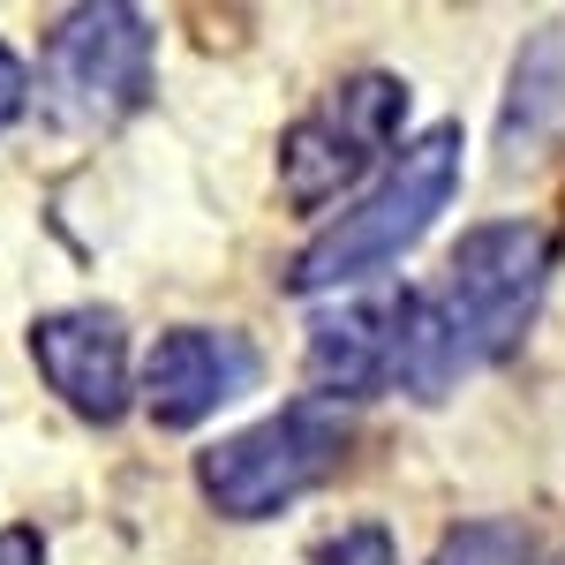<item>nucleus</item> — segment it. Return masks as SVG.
Returning <instances> with one entry per match:
<instances>
[{"mask_svg": "<svg viewBox=\"0 0 565 565\" xmlns=\"http://www.w3.org/2000/svg\"><path fill=\"white\" fill-rule=\"evenodd\" d=\"M543 279H551L543 226H527V218L476 226L452 249V271L430 295H407L392 317V385H407L415 399H445L468 370L498 362L527 332Z\"/></svg>", "mask_w": 565, "mask_h": 565, "instance_id": "nucleus-1", "label": "nucleus"}, {"mask_svg": "<svg viewBox=\"0 0 565 565\" xmlns=\"http://www.w3.org/2000/svg\"><path fill=\"white\" fill-rule=\"evenodd\" d=\"M452 189H460V129L415 136V143L399 151V167H392L340 226H324L302 249L295 287H302V295H317V287H354V279L399 264L430 234V218L452 204Z\"/></svg>", "mask_w": 565, "mask_h": 565, "instance_id": "nucleus-2", "label": "nucleus"}, {"mask_svg": "<svg viewBox=\"0 0 565 565\" xmlns=\"http://www.w3.org/2000/svg\"><path fill=\"white\" fill-rule=\"evenodd\" d=\"M340 460H348V415H340L332 399H295V407H279L271 423L212 445L196 476H204L218 513L264 521V513L309 498L317 482H332Z\"/></svg>", "mask_w": 565, "mask_h": 565, "instance_id": "nucleus-3", "label": "nucleus"}, {"mask_svg": "<svg viewBox=\"0 0 565 565\" xmlns=\"http://www.w3.org/2000/svg\"><path fill=\"white\" fill-rule=\"evenodd\" d=\"M151 90V23L136 8H76L45 45V98L76 129H114Z\"/></svg>", "mask_w": 565, "mask_h": 565, "instance_id": "nucleus-4", "label": "nucleus"}, {"mask_svg": "<svg viewBox=\"0 0 565 565\" xmlns=\"http://www.w3.org/2000/svg\"><path fill=\"white\" fill-rule=\"evenodd\" d=\"M399 106H407V84H392V76H354V84L332 90L302 129L287 136V151H279L287 204H302V212L332 204L385 151V136L399 129Z\"/></svg>", "mask_w": 565, "mask_h": 565, "instance_id": "nucleus-5", "label": "nucleus"}, {"mask_svg": "<svg viewBox=\"0 0 565 565\" xmlns=\"http://www.w3.org/2000/svg\"><path fill=\"white\" fill-rule=\"evenodd\" d=\"M249 385H257V348L242 332H212V324L167 332L151 348V362H143V407L167 430H189V423L218 415L226 399H242Z\"/></svg>", "mask_w": 565, "mask_h": 565, "instance_id": "nucleus-6", "label": "nucleus"}, {"mask_svg": "<svg viewBox=\"0 0 565 565\" xmlns=\"http://www.w3.org/2000/svg\"><path fill=\"white\" fill-rule=\"evenodd\" d=\"M31 354H39L45 385L76 415L114 423L129 407V332H121L114 309H53V317H39Z\"/></svg>", "mask_w": 565, "mask_h": 565, "instance_id": "nucleus-7", "label": "nucleus"}, {"mask_svg": "<svg viewBox=\"0 0 565 565\" xmlns=\"http://www.w3.org/2000/svg\"><path fill=\"white\" fill-rule=\"evenodd\" d=\"M392 317L399 302L385 309H340L309 332V377L324 392H377L392 385Z\"/></svg>", "mask_w": 565, "mask_h": 565, "instance_id": "nucleus-8", "label": "nucleus"}, {"mask_svg": "<svg viewBox=\"0 0 565 565\" xmlns=\"http://www.w3.org/2000/svg\"><path fill=\"white\" fill-rule=\"evenodd\" d=\"M505 159L521 167L535 159L551 136H565V23L551 31H535L521 53V68H513V98H505Z\"/></svg>", "mask_w": 565, "mask_h": 565, "instance_id": "nucleus-9", "label": "nucleus"}, {"mask_svg": "<svg viewBox=\"0 0 565 565\" xmlns=\"http://www.w3.org/2000/svg\"><path fill=\"white\" fill-rule=\"evenodd\" d=\"M437 565H535V543L513 521H468L437 543Z\"/></svg>", "mask_w": 565, "mask_h": 565, "instance_id": "nucleus-10", "label": "nucleus"}, {"mask_svg": "<svg viewBox=\"0 0 565 565\" xmlns=\"http://www.w3.org/2000/svg\"><path fill=\"white\" fill-rule=\"evenodd\" d=\"M317 565H392V535L385 527H340V535L317 551Z\"/></svg>", "mask_w": 565, "mask_h": 565, "instance_id": "nucleus-11", "label": "nucleus"}, {"mask_svg": "<svg viewBox=\"0 0 565 565\" xmlns=\"http://www.w3.org/2000/svg\"><path fill=\"white\" fill-rule=\"evenodd\" d=\"M23 98H31V76H23V61H15V53L0 45V129H8V121L23 114Z\"/></svg>", "mask_w": 565, "mask_h": 565, "instance_id": "nucleus-12", "label": "nucleus"}, {"mask_svg": "<svg viewBox=\"0 0 565 565\" xmlns=\"http://www.w3.org/2000/svg\"><path fill=\"white\" fill-rule=\"evenodd\" d=\"M0 565H45V543L31 527H0Z\"/></svg>", "mask_w": 565, "mask_h": 565, "instance_id": "nucleus-13", "label": "nucleus"}]
</instances>
